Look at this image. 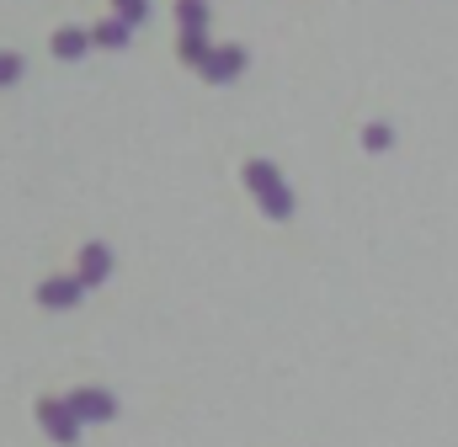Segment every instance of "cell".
Instances as JSON below:
<instances>
[{"label": "cell", "mask_w": 458, "mask_h": 447, "mask_svg": "<svg viewBox=\"0 0 458 447\" xmlns=\"http://www.w3.org/2000/svg\"><path fill=\"white\" fill-rule=\"evenodd\" d=\"M245 187H250V198L261 203L267 219H293V187L283 181V171L272 160H250L245 165Z\"/></svg>", "instance_id": "cell-1"}, {"label": "cell", "mask_w": 458, "mask_h": 447, "mask_svg": "<svg viewBox=\"0 0 458 447\" xmlns=\"http://www.w3.org/2000/svg\"><path fill=\"white\" fill-rule=\"evenodd\" d=\"M38 421H43V432L54 437L59 447H75L81 443V416H75V405L70 400H38Z\"/></svg>", "instance_id": "cell-2"}, {"label": "cell", "mask_w": 458, "mask_h": 447, "mask_svg": "<svg viewBox=\"0 0 458 447\" xmlns=\"http://www.w3.org/2000/svg\"><path fill=\"white\" fill-rule=\"evenodd\" d=\"M70 405H75L81 426H102V421H113V416H117V400L107 394V389H75V394H70Z\"/></svg>", "instance_id": "cell-3"}, {"label": "cell", "mask_w": 458, "mask_h": 447, "mask_svg": "<svg viewBox=\"0 0 458 447\" xmlns=\"http://www.w3.org/2000/svg\"><path fill=\"white\" fill-rule=\"evenodd\" d=\"M75 277H81L86 288H102V283L113 277V250H107L102 240H91V245H81V261H75Z\"/></svg>", "instance_id": "cell-4"}, {"label": "cell", "mask_w": 458, "mask_h": 447, "mask_svg": "<svg viewBox=\"0 0 458 447\" xmlns=\"http://www.w3.org/2000/svg\"><path fill=\"white\" fill-rule=\"evenodd\" d=\"M81 293H86V283H81L75 272H70V277H48V283H38V304H43V309H75Z\"/></svg>", "instance_id": "cell-5"}, {"label": "cell", "mask_w": 458, "mask_h": 447, "mask_svg": "<svg viewBox=\"0 0 458 447\" xmlns=\"http://www.w3.org/2000/svg\"><path fill=\"white\" fill-rule=\"evenodd\" d=\"M198 70H203V75H208L214 86H225V80H234V75L245 70V48H240V43H225V48H208V59H203Z\"/></svg>", "instance_id": "cell-6"}, {"label": "cell", "mask_w": 458, "mask_h": 447, "mask_svg": "<svg viewBox=\"0 0 458 447\" xmlns=\"http://www.w3.org/2000/svg\"><path fill=\"white\" fill-rule=\"evenodd\" d=\"M86 48H91V32H81V27H59L54 32V54L59 59H81Z\"/></svg>", "instance_id": "cell-7"}, {"label": "cell", "mask_w": 458, "mask_h": 447, "mask_svg": "<svg viewBox=\"0 0 458 447\" xmlns=\"http://www.w3.org/2000/svg\"><path fill=\"white\" fill-rule=\"evenodd\" d=\"M182 32H208V0H176Z\"/></svg>", "instance_id": "cell-8"}, {"label": "cell", "mask_w": 458, "mask_h": 447, "mask_svg": "<svg viewBox=\"0 0 458 447\" xmlns=\"http://www.w3.org/2000/svg\"><path fill=\"white\" fill-rule=\"evenodd\" d=\"M128 32H133V27H128L123 16H113V21H102V27L91 32V43H97V48H123V43H128Z\"/></svg>", "instance_id": "cell-9"}, {"label": "cell", "mask_w": 458, "mask_h": 447, "mask_svg": "<svg viewBox=\"0 0 458 447\" xmlns=\"http://www.w3.org/2000/svg\"><path fill=\"white\" fill-rule=\"evenodd\" d=\"M208 48H214V43H208V32H182V59H187V64H203V59H208Z\"/></svg>", "instance_id": "cell-10"}, {"label": "cell", "mask_w": 458, "mask_h": 447, "mask_svg": "<svg viewBox=\"0 0 458 447\" xmlns=\"http://www.w3.org/2000/svg\"><path fill=\"white\" fill-rule=\"evenodd\" d=\"M113 5H117V16H123L128 27H139V21L149 16V5H144V0H113Z\"/></svg>", "instance_id": "cell-11"}, {"label": "cell", "mask_w": 458, "mask_h": 447, "mask_svg": "<svg viewBox=\"0 0 458 447\" xmlns=\"http://www.w3.org/2000/svg\"><path fill=\"white\" fill-rule=\"evenodd\" d=\"M362 144H368V149H389V144H394V133H389L384 122H373V128H362Z\"/></svg>", "instance_id": "cell-12"}, {"label": "cell", "mask_w": 458, "mask_h": 447, "mask_svg": "<svg viewBox=\"0 0 458 447\" xmlns=\"http://www.w3.org/2000/svg\"><path fill=\"white\" fill-rule=\"evenodd\" d=\"M21 80V54H0V86H16Z\"/></svg>", "instance_id": "cell-13"}]
</instances>
